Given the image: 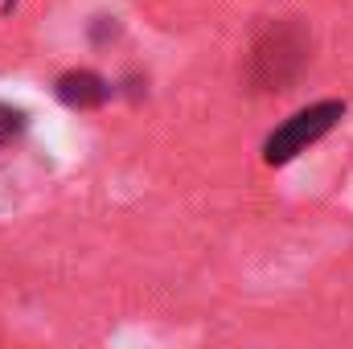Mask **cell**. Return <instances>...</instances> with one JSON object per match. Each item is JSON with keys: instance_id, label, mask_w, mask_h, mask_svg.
I'll use <instances>...</instances> for the list:
<instances>
[{"instance_id": "1", "label": "cell", "mask_w": 353, "mask_h": 349, "mask_svg": "<svg viewBox=\"0 0 353 349\" xmlns=\"http://www.w3.org/2000/svg\"><path fill=\"white\" fill-rule=\"evenodd\" d=\"M312 58V33L296 17L267 21L247 50V83L255 90H288Z\"/></svg>"}, {"instance_id": "2", "label": "cell", "mask_w": 353, "mask_h": 349, "mask_svg": "<svg viewBox=\"0 0 353 349\" xmlns=\"http://www.w3.org/2000/svg\"><path fill=\"white\" fill-rule=\"evenodd\" d=\"M345 115V103L341 99H325V103H312L304 111H296L292 119H283L263 144V161L267 165H288L296 161L308 144H316L321 136H329Z\"/></svg>"}, {"instance_id": "3", "label": "cell", "mask_w": 353, "mask_h": 349, "mask_svg": "<svg viewBox=\"0 0 353 349\" xmlns=\"http://www.w3.org/2000/svg\"><path fill=\"white\" fill-rule=\"evenodd\" d=\"M58 99H62L66 107L87 111V107H99V103L107 99V83H103L99 74H90V70H70V74L58 79Z\"/></svg>"}, {"instance_id": "4", "label": "cell", "mask_w": 353, "mask_h": 349, "mask_svg": "<svg viewBox=\"0 0 353 349\" xmlns=\"http://www.w3.org/2000/svg\"><path fill=\"white\" fill-rule=\"evenodd\" d=\"M21 119H25L21 111H12V107H4V103H0V148L21 132Z\"/></svg>"}]
</instances>
